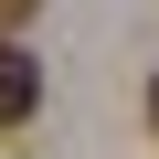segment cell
Returning <instances> with one entry per match:
<instances>
[{"mask_svg":"<svg viewBox=\"0 0 159 159\" xmlns=\"http://www.w3.org/2000/svg\"><path fill=\"white\" fill-rule=\"evenodd\" d=\"M32 11H43V0H0V21H32Z\"/></svg>","mask_w":159,"mask_h":159,"instance_id":"7a4b0ae2","label":"cell"},{"mask_svg":"<svg viewBox=\"0 0 159 159\" xmlns=\"http://www.w3.org/2000/svg\"><path fill=\"white\" fill-rule=\"evenodd\" d=\"M148 127H159V74H148Z\"/></svg>","mask_w":159,"mask_h":159,"instance_id":"3957f363","label":"cell"},{"mask_svg":"<svg viewBox=\"0 0 159 159\" xmlns=\"http://www.w3.org/2000/svg\"><path fill=\"white\" fill-rule=\"evenodd\" d=\"M32 106H43V64H32L11 32H0V127H21Z\"/></svg>","mask_w":159,"mask_h":159,"instance_id":"6da1fadb","label":"cell"}]
</instances>
